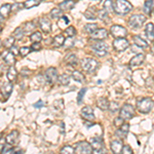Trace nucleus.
<instances>
[{"label":"nucleus","mask_w":154,"mask_h":154,"mask_svg":"<svg viewBox=\"0 0 154 154\" xmlns=\"http://www.w3.org/2000/svg\"><path fill=\"white\" fill-rule=\"evenodd\" d=\"M0 46H1V41H0Z\"/></svg>","instance_id":"obj_61"},{"label":"nucleus","mask_w":154,"mask_h":154,"mask_svg":"<svg viewBox=\"0 0 154 154\" xmlns=\"http://www.w3.org/2000/svg\"><path fill=\"white\" fill-rule=\"evenodd\" d=\"M123 125V119L119 116V117L115 118V120H114V125L117 126V128H119V126H121Z\"/></svg>","instance_id":"obj_51"},{"label":"nucleus","mask_w":154,"mask_h":154,"mask_svg":"<svg viewBox=\"0 0 154 154\" xmlns=\"http://www.w3.org/2000/svg\"><path fill=\"white\" fill-rule=\"evenodd\" d=\"M94 1H97V2H100L101 0H94Z\"/></svg>","instance_id":"obj_58"},{"label":"nucleus","mask_w":154,"mask_h":154,"mask_svg":"<svg viewBox=\"0 0 154 154\" xmlns=\"http://www.w3.org/2000/svg\"><path fill=\"white\" fill-rule=\"evenodd\" d=\"M108 37V31L106 29H97L93 34H91V38L94 40H103Z\"/></svg>","instance_id":"obj_14"},{"label":"nucleus","mask_w":154,"mask_h":154,"mask_svg":"<svg viewBox=\"0 0 154 154\" xmlns=\"http://www.w3.org/2000/svg\"><path fill=\"white\" fill-rule=\"evenodd\" d=\"M75 153L81 154H91L93 153V147L86 141H81L75 144Z\"/></svg>","instance_id":"obj_6"},{"label":"nucleus","mask_w":154,"mask_h":154,"mask_svg":"<svg viewBox=\"0 0 154 154\" xmlns=\"http://www.w3.org/2000/svg\"><path fill=\"white\" fill-rule=\"evenodd\" d=\"M31 74V72H30L29 70H27V69H24V70H22V75L24 76H28Z\"/></svg>","instance_id":"obj_55"},{"label":"nucleus","mask_w":154,"mask_h":154,"mask_svg":"<svg viewBox=\"0 0 154 154\" xmlns=\"http://www.w3.org/2000/svg\"><path fill=\"white\" fill-rule=\"evenodd\" d=\"M39 26H40L42 32H44L46 34L49 33L51 30V23L46 17H42V18L39 19Z\"/></svg>","instance_id":"obj_13"},{"label":"nucleus","mask_w":154,"mask_h":154,"mask_svg":"<svg viewBox=\"0 0 154 154\" xmlns=\"http://www.w3.org/2000/svg\"><path fill=\"white\" fill-rule=\"evenodd\" d=\"M54 107H56L58 110H62L64 108V101L63 100H57L54 102Z\"/></svg>","instance_id":"obj_48"},{"label":"nucleus","mask_w":154,"mask_h":154,"mask_svg":"<svg viewBox=\"0 0 154 154\" xmlns=\"http://www.w3.org/2000/svg\"><path fill=\"white\" fill-rule=\"evenodd\" d=\"M39 4V0H27L24 2V7L27 9L32 8V7H35Z\"/></svg>","instance_id":"obj_34"},{"label":"nucleus","mask_w":154,"mask_h":154,"mask_svg":"<svg viewBox=\"0 0 154 154\" xmlns=\"http://www.w3.org/2000/svg\"><path fill=\"white\" fill-rule=\"evenodd\" d=\"M97 16H98V14H97L96 12L91 11V9H88V11H86L85 12H84V17L88 20H96Z\"/></svg>","instance_id":"obj_42"},{"label":"nucleus","mask_w":154,"mask_h":154,"mask_svg":"<svg viewBox=\"0 0 154 154\" xmlns=\"http://www.w3.org/2000/svg\"><path fill=\"white\" fill-rule=\"evenodd\" d=\"M98 17H99V18H100L101 20L105 21V20L108 19V11H107L106 9H102V11H99V12H98Z\"/></svg>","instance_id":"obj_45"},{"label":"nucleus","mask_w":154,"mask_h":154,"mask_svg":"<svg viewBox=\"0 0 154 154\" xmlns=\"http://www.w3.org/2000/svg\"><path fill=\"white\" fill-rule=\"evenodd\" d=\"M51 18L53 19H59L62 17V14H63V11H62L60 7H54V8H53L51 11Z\"/></svg>","instance_id":"obj_32"},{"label":"nucleus","mask_w":154,"mask_h":154,"mask_svg":"<svg viewBox=\"0 0 154 154\" xmlns=\"http://www.w3.org/2000/svg\"><path fill=\"white\" fill-rule=\"evenodd\" d=\"M31 49H32V51H40V49H41L40 43H39V42H33V43H32V45H31Z\"/></svg>","instance_id":"obj_50"},{"label":"nucleus","mask_w":154,"mask_h":154,"mask_svg":"<svg viewBox=\"0 0 154 154\" xmlns=\"http://www.w3.org/2000/svg\"><path fill=\"white\" fill-rule=\"evenodd\" d=\"M58 81L61 85H68L70 82V76L67 75V74H61L58 77Z\"/></svg>","instance_id":"obj_30"},{"label":"nucleus","mask_w":154,"mask_h":154,"mask_svg":"<svg viewBox=\"0 0 154 154\" xmlns=\"http://www.w3.org/2000/svg\"><path fill=\"white\" fill-rule=\"evenodd\" d=\"M122 148H123V144L121 141L115 140L111 142V150H112L114 153H120L121 151H122Z\"/></svg>","instance_id":"obj_21"},{"label":"nucleus","mask_w":154,"mask_h":154,"mask_svg":"<svg viewBox=\"0 0 154 154\" xmlns=\"http://www.w3.org/2000/svg\"><path fill=\"white\" fill-rule=\"evenodd\" d=\"M22 7H24V4L23 3H14V4H12L11 5V11H19L20 9L22 8Z\"/></svg>","instance_id":"obj_49"},{"label":"nucleus","mask_w":154,"mask_h":154,"mask_svg":"<svg viewBox=\"0 0 154 154\" xmlns=\"http://www.w3.org/2000/svg\"><path fill=\"white\" fill-rule=\"evenodd\" d=\"M133 9V5L128 0H116L114 4V11L117 14H126Z\"/></svg>","instance_id":"obj_1"},{"label":"nucleus","mask_w":154,"mask_h":154,"mask_svg":"<svg viewBox=\"0 0 154 154\" xmlns=\"http://www.w3.org/2000/svg\"><path fill=\"white\" fill-rule=\"evenodd\" d=\"M39 1H44V0H39Z\"/></svg>","instance_id":"obj_60"},{"label":"nucleus","mask_w":154,"mask_h":154,"mask_svg":"<svg viewBox=\"0 0 154 154\" xmlns=\"http://www.w3.org/2000/svg\"><path fill=\"white\" fill-rule=\"evenodd\" d=\"M42 106H43V102H42V101H38L35 104V105H34V107H35V108H41Z\"/></svg>","instance_id":"obj_56"},{"label":"nucleus","mask_w":154,"mask_h":154,"mask_svg":"<svg viewBox=\"0 0 154 154\" xmlns=\"http://www.w3.org/2000/svg\"><path fill=\"white\" fill-rule=\"evenodd\" d=\"M61 153L63 154H72L75 153V148H73L70 145H66L61 149Z\"/></svg>","instance_id":"obj_40"},{"label":"nucleus","mask_w":154,"mask_h":154,"mask_svg":"<svg viewBox=\"0 0 154 154\" xmlns=\"http://www.w3.org/2000/svg\"><path fill=\"white\" fill-rule=\"evenodd\" d=\"M65 40H66V38L64 37V35H61V34H60V35L54 36L53 38V43L56 48H61V46L64 45Z\"/></svg>","instance_id":"obj_26"},{"label":"nucleus","mask_w":154,"mask_h":154,"mask_svg":"<svg viewBox=\"0 0 154 154\" xmlns=\"http://www.w3.org/2000/svg\"><path fill=\"white\" fill-rule=\"evenodd\" d=\"M64 34H65L66 37H74L76 35V30L74 27H68L67 29H65L64 31Z\"/></svg>","instance_id":"obj_39"},{"label":"nucleus","mask_w":154,"mask_h":154,"mask_svg":"<svg viewBox=\"0 0 154 154\" xmlns=\"http://www.w3.org/2000/svg\"><path fill=\"white\" fill-rule=\"evenodd\" d=\"M97 28H98V25L97 24H86L85 26H84V30H85V32L88 34H91V35L96 31Z\"/></svg>","instance_id":"obj_36"},{"label":"nucleus","mask_w":154,"mask_h":154,"mask_svg":"<svg viewBox=\"0 0 154 154\" xmlns=\"http://www.w3.org/2000/svg\"><path fill=\"white\" fill-rule=\"evenodd\" d=\"M154 106V102L150 98H141L137 101V108L141 113H148Z\"/></svg>","instance_id":"obj_2"},{"label":"nucleus","mask_w":154,"mask_h":154,"mask_svg":"<svg viewBox=\"0 0 154 154\" xmlns=\"http://www.w3.org/2000/svg\"><path fill=\"white\" fill-rule=\"evenodd\" d=\"M72 78L74 80H76L77 82H80V83H83L85 81V77L80 71H73L72 72Z\"/></svg>","instance_id":"obj_28"},{"label":"nucleus","mask_w":154,"mask_h":154,"mask_svg":"<svg viewBox=\"0 0 154 154\" xmlns=\"http://www.w3.org/2000/svg\"><path fill=\"white\" fill-rule=\"evenodd\" d=\"M145 61V54L140 53V54H137L135 57L130 61V66L131 67H138L140 65H142Z\"/></svg>","instance_id":"obj_15"},{"label":"nucleus","mask_w":154,"mask_h":154,"mask_svg":"<svg viewBox=\"0 0 154 154\" xmlns=\"http://www.w3.org/2000/svg\"><path fill=\"white\" fill-rule=\"evenodd\" d=\"M73 45H74L73 37H68V38H66L65 42H64V46H65L66 48H73Z\"/></svg>","instance_id":"obj_43"},{"label":"nucleus","mask_w":154,"mask_h":154,"mask_svg":"<svg viewBox=\"0 0 154 154\" xmlns=\"http://www.w3.org/2000/svg\"><path fill=\"white\" fill-rule=\"evenodd\" d=\"M146 17L143 14H134L128 20V25L134 29H139L145 24Z\"/></svg>","instance_id":"obj_5"},{"label":"nucleus","mask_w":154,"mask_h":154,"mask_svg":"<svg viewBox=\"0 0 154 154\" xmlns=\"http://www.w3.org/2000/svg\"><path fill=\"white\" fill-rule=\"evenodd\" d=\"M30 40L32 42H40L42 40V34L38 31L34 32V33L31 34V36H30Z\"/></svg>","instance_id":"obj_37"},{"label":"nucleus","mask_w":154,"mask_h":154,"mask_svg":"<svg viewBox=\"0 0 154 154\" xmlns=\"http://www.w3.org/2000/svg\"><path fill=\"white\" fill-rule=\"evenodd\" d=\"M104 9H106L108 11V14L114 11V5L112 0H106L105 3H104Z\"/></svg>","instance_id":"obj_38"},{"label":"nucleus","mask_w":154,"mask_h":154,"mask_svg":"<svg viewBox=\"0 0 154 154\" xmlns=\"http://www.w3.org/2000/svg\"><path fill=\"white\" fill-rule=\"evenodd\" d=\"M12 88H14V85H12V82H11V81H9V82L4 83V84H3V86H2V88H1V93H2V96H3L5 99H8V98H9V96L11 95Z\"/></svg>","instance_id":"obj_17"},{"label":"nucleus","mask_w":154,"mask_h":154,"mask_svg":"<svg viewBox=\"0 0 154 154\" xmlns=\"http://www.w3.org/2000/svg\"><path fill=\"white\" fill-rule=\"evenodd\" d=\"M110 31L114 38H122V37H125L126 34H128V30L125 27L119 26V25H114V26H112Z\"/></svg>","instance_id":"obj_8"},{"label":"nucleus","mask_w":154,"mask_h":154,"mask_svg":"<svg viewBox=\"0 0 154 154\" xmlns=\"http://www.w3.org/2000/svg\"><path fill=\"white\" fill-rule=\"evenodd\" d=\"M6 142L9 143L11 145L14 146L19 141V131H12L11 133H9L8 135L5 137Z\"/></svg>","instance_id":"obj_16"},{"label":"nucleus","mask_w":154,"mask_h":154,"mask_svg":"<svg viewBox=\"0 0 154 154\" xmlns=\"http://www.w3.org/2000/svg\"><path fill=\"white\" fill-rule=\"evenodd\" d=\"M145 34L150 41H152L154 39V25L152 23H149V24L146 25Z\"/></svg>","instance_id":"obj_24"},{"label":"nucleus","mask_w":154,"mask_h":154,"mask_svg":"<svg viewBox=\"0 0 154 154\" xmlns=\"http://www.w3.org/2000/svg\"><path fill=\"white\" fill-rule=\"evenodd\" d=\"M80 115H81V117L83 119H85L86 121L95 120V113H94V110L91 109V107H89V106H85L81 109Z\"/></svg>","instance_id":"obj_10"},{"label":"nucleus","mask_w":154,"mask_h":154,"mask_svg":"<svg viewBox=\"0 0 154 154\" xmlns=\"http://www.w3.org/2000/svg\"><path fill=\"white\" fill-rule=\"evenodd\" d=\"M6 77L9 81H14L18 77V71L16 70L14 66H9L8 70H7V73H6Z\"/></svg>","instance_id":"obj_22"},{"label":"nucleus","mask_w":154,"mask_h":154,"mask_svg":"<svg viewBox=\"0 0 154 154\" xmlns=\"http://www.w3.org/2000/svg\"><path fill=\"white\" fill-rule=\"evenodd\" d=\"M31 51L32 49L31 48H29V46H22V48H20V54H21L22 57H26L27 54H29V53Z\"/></svg>","instance_id":"obj_44"},{"label":"nucleus","mask_w":154,"mask_h":154,"mask_svg":"<svg viewBox=\"0 0 154 154\" xmlns=\"http://www.w3.org/2000/svg\"><path fill=\"white\" fill-rule=\"evenodd\" d=\"M121 152L125 153V154H131L133 153V150H131V148L128 145H125V146H123L122 151H121Z\"/></svg>","instance_id":"obj_52"},{"label":"nucleus","mask_w":154,"mask_h":154,"mask_svg":"<svg viewBox=\"0 0 154 154\" xmlns=\"http://www.w3.org/2000/svg\"><path fill=\"white\" fill-rule=\"evenodd\" d=\"M128 46H130V42L126 40L125 37L115 38V40L113 41V48L117 51H125Z\"/></svg>","instance_id":"obj_7"},{"label":"nucleus","mask_w":154,"mask_h":154,"mask_svg":"<svg viewBox=\"0 0 154 154\" xmlns=\"http://www.w3.org/2000/svg\"><path fill=\"white\" fill-rule=\"evenodd\" d=\"M109 108H110L111 112H117L119 110V104L116 103V102H113V103H110V106H109Z\"/></svg>","instance_id":"obj_47"},{"label":"nucleus","mask_w":154,"mask_h":154,"mask_svg":"<svg viewBox=\"0 0 154 154\" xmlns=\"http://www.w3.org/2000/svg\"><path fill=\"white\" fill-rule=\"evenodd\" d=\"M134 115H135V109L131 104H125L119 110V116L123 120H130L134 117Z\"/></svg>","instance_id":"obj_4"},{"label":"nucleus","mask_w":154,"mask_h":154,"mask_svg":"<svg viewBox=\"0 0 154 154\" xmlns=\"http://www.w3.org/2000/svg\"><path fill=\"white\" fill-rule=\"evenodd\" d=\"M58 72H57V69L54 68V67H51L48 70L45 71V79L48 81L49 83H54L57 80H58Z\"/></svg>","instance_id":"obj_12"},{"label":"nucleus","mask_w":154,"mask_h":154,"mask_svg":"<svg viewBox=\"0 0 154 154\" xmlns=\"http://www.w3.org/2000/svg\"><path fill=\"white\" fill-rule=\"evenodd\" d=\"M152 51H154V45H153V48H152Z\"/></svg>","instance_id":"obj_59"},{"label":"nucleus","mask_w":154,"mask_h":154,"mask_svg":"<svg viewBox=\"0 0 154 154\" xmlns=\"http://www.w3.org/2000/svg\"><path fill=\"white\" fill-rule=\"evenodd\" d=\"M11 11V4H3V5L0 6V14L3 18L8 17Z\"/></svg>","instance_id":"obj_27"},{"label":"nucleus","mask_w":154,"mask_h":154,"mask_svg":"<svg viewBox=\"0 0 154 154\" xmlns=\"http://www.w3.org/2000/svg\"><path fill=\"white\" fill-rule=\"evenodd\" d=\"M34 29H35V25H34L33 22H27V23H25L24 26H23L24 32H25V33H27V34L31 33Z\"/></svg>","instance_id":"obj_33"},{"label":"nucleus","mask_w":154,"mask_h":154,"mask_svg":"<svg viewBox=\"0 0 154 154\" xmlns=\"http://www.w3.org/2000/svg\"><path fill=\"white\" fill-rule=\"evenodd\" d=\"M11 51L12 54H20V48H17V46L16 45H12L11 48Z\"/></svg>","instance_id":"obj_53"},{"label":"nucleus","mask_w":154,"mask_h":154,"mask_svg":"<svg viewBox=\"0 0 154 154\" xmlns=\"http://www.w3.org/2000/svg\"><path fill=\"white\" fill-rule=\"evenodd\" d=\"M128 131H130V125L125 123V125L119 126V128L116 131V136L119 137V138L125 139V138H126V136H128Z\"/></svg>","instance_id":"obj_18"},{"label":"nucleus","mask_w":154,"mask_h":154,"mask_svg":"<svg viewBox=\"0 0 154 154\" xmlns=\"http://www.w3.org/2000/svg\"><path fill=\"white\" fill-rule=\"evenodd\" d=\"M134 42H135V44H137V45L140 46V48H148L147 41L144 40L143 38H141L140 36H134Z\"/></svg>","instance_id":"obj_29"},{"label":"nucleus","mask_w":154,"mask_h":154,"mask_svg":"<svg viewBox=\"0 0 154 154\" xmlns=\"http://www.w3.org/2000/svg\"><path fill=\"white\" fill-rule=\"evenodd\" d=\"M0 32H1V27H0Z\"/></svg>","instance_id":"obj_62"},{"label":"nucleus","mask_w":154,"mask_h":154,"mask_svg":"<svg viewBox=\"0 0 154 154\" xmlns=\"http://www.w3.org/2000/svg\"><path fill=\"white\" fill-rule=\"evenodd\" d=\"M91 145L93 147V152L96 153H103L104 152V145L102 138H95L91 140Z\"/></svg>","instance_id":"obj_11"},{"label":"nucleus","mask_w":154,"mask_h":154,"mask_svg":"<svg viewBox=\"0 0 154 154\" xmlns=\"http://www.w3.org/2000/svg\"><path fill=\"white\" fill-rule=\"evenodd\" d=\"M97 105H98V107L101 109V110L105 111V110H108L109 109L110 103H109V101L107 100L106 98H100L98 101H97Z\"/></svg>","instance_id":"obj_25"},{"label":"nucleus","mask_w":154,"mask_h":154,"mask_svg":"<svg viewBox=\"0 0 154 154\" xmlns=\"http://www.w3.org/2000/svg\"><path fill=\"white\" fill-rule=\"evenodd\" d=\"M24 34H25V32H24L23 28L19 27V28H17L16 30H14V33H12V35H14V37L16 39H21L22 37H23Z\"/></svg>","instance_id":"obj_41"},{"label":"nucleus","mask_w":154,"mask_h":154,"mask_svg":"<svg viewBox=\"0 0 154 154\" xmlns=\"http://www.w3.org/2000/svg\"><path fill=\"white\" fill-rule=\"evenodd\" d=\"M74 6H75V1H74V0H65V1L61 2L59 5V7L63 11H71Z\"/></svg>","instance_id":"obj_19"},{"label":"nucleus","mask_w":154,"mask_h":154,"mask_svg":"<svg viewBox=\"0 0 154 154\" xmlns=\"http://www.w3.org/2000/svg\"><path fill=\"white\" fill-rule=\"evenodd\" d=\"M81 67L88 73H95L99 68V62L93 58H84L81 61Z\"/></svg>","instance_id":"obj_3"},{"label":"nucleus","mask_w":154,"mask_h":154,"mask_svg":"<svg viewBox=\"0 0 154 154\" xmlns=\"http://www.w3.org/2000/svg\"><path fill=\"white\" fill-rule=\"evenodd\" d=\"M4 62L9 66H14L16 64V57H14V54H12L11 51H6L4 53Z\"/></svg>","instance_id":"obj_20"},{"label":"nucleus","mask_w":154,"mask_h":154,"mask_svg":"<svg viewBox=\"0 0 154 154\" xmlns=\"http://www.w3.org/2000/svg\"><path fill=\"white\" fill-rule=\"evenodd\" d=\"M2 20H3V17H2L1 14H0V23H1V22H2Z\"/></svg>","instance_id":"obj_57"},{"label":"nucleus","mask_w":154,"mask_h":154,"mask_svg":"<svg viewBox=\"0 0 154 154\" xmlns=\"http://www.w3.org/2000/svg\"><path fill=\"white\" fill-rule=\"evenodd\" d=\"M141 48H140V46H138V45H137V44H135V45L131 46V51H133L134 53H137V54H138V51H141Z\"/></svg>","instance_id":"obj_54"},{"label":"nucleus","mask_w":154,"mask_h":154,"mask_svg":"<svg viewBox=\"0 0 154 154\" xmlns=\"http://www.w3.org/2000/svg\"><path fill=\"white\" fill-rule=\"evenodd\" d=\"M91 48L99 57H104L105 54H107L108 45L106 43H104V42H97V43L91 45Z\"/></svg>","instance_id":"obj_9"},{"label":"nucleus","mask_w":154,"mask_h":154,"mask_svg":"<svg viewBox=\"0 0 154 154\" xmlns=\"http://www.w3.org/2000/svg\"><path fill=\"white\" fill-rule=\"evenodd\" d=\"M153 4H154V2L152 0H147V1L144 3V12H145L146 14H150L151 12H152Z\"/></svg>","instance_id":"obj_31"},{"label":"nucleus","mask_w":154,"mask_h":154,"mask_svg":"<svg viewBox=\"0 0 154 154\" xmlns=\"http://www.w3.org/2000/svg\"><path fill=\"white\" fill-rule=\"evenodd\" d=\"M14 41H16V38L14 36L8 37L3 41V46L5 48H11L12 45H14Z\"/></svg>","instance_id":"obj_35"},{"label":"nucleus","mask_w":154,"mask_h":154,"mask_svg":"<svg viewBox=\"0 0 154 154\" xmlns=\"http://www.w3.org/2000/svg\"><path fill=\"white\" fill-rule=\"evenodd\" d=\"M85 93H86V88H85L80 89V91L78 93V96H77V103H78V104H80L81 102H82L83 96H84V94H85Z\"/></svg>","instance_id":"obj_46"},{"label":"nucleus","mask_w":154,"mask_h":154,"mask_svg":"<svg viewBox=\"0 0 154 154\" xmlns=\"http://www.w3.org/2000/svg\"><path fill=\"white\" fill-rule=\"evenodd\" d=\"M64 62H65L66 64H68V65L75 66V65H77V63H78V59H77L76 54H67V56L65 57V59H64Z\"/></svg>","instance_id":"obj_23"}]
</instances>
